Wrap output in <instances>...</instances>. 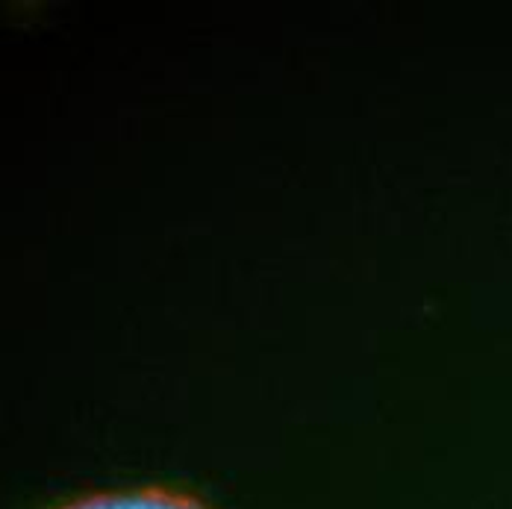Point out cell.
<instances>
[{
    "instance_id": "obj_1",
    "label": "cell",
    "mask_w": 512,
    "mask_h": 509,
    "mask_svg": "<svg viewBox=\"0 0 512 509\" xmlns=\"http://www.w3.org/2000/svg\"><path fill=\"white\" fill-rule=\"evenodd\" d=\"M56 509H209L192 495L162 489V486H139V489H118L98 492L86 498H74Z\"/></svg>"
}]
</instances>
